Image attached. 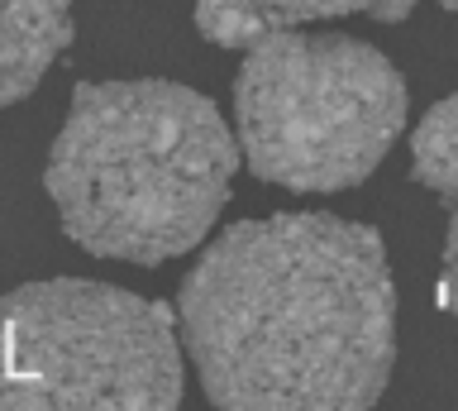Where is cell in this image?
<instances>
[{
    "instance_id": "obj_1",
    "label": "cell",
    "mask_w": 458,
    "mask_h": 411,
    "mask_svg": "<svg viewBox=\"0 0 458 411\" xmlns=\"http://www.w3.org/2000/svg\"><path fill=\"white\" fill-rule=\"evenodd\" d=\"M177 321L200 388L229 411H363L392 382L386 244L344 216L229 225L182 278Z\"/></svg>"
},
{
    "instance_id": "obj_2",
    "label": "cell",
    "mask_w": 458,
    "mask_h": 411,
    "mask_svg": "<svg viewBox=\"0 0 458 411\" xmlns=\"http://www.w3.org/2000/svg\"><path fill=\"white\" fill-rule=\"evenodd\" d=\"M234 173L239 139L210 96L182 81H81L43 187L77 249L157 268L210 235Z\"/></svg>"
},
{
    "instance_id": "obj_3",
    "label": "cell",
    "mask_w": 458,
    "mask_h": 411,
    "mask_svg": "<svg viewBox=\"0 0 458 411\" xmlns=\"http://www.w3.org/2000/svg\"><path fill=\"white\" fill-rule=\"evenodd\" d=\"M406 130V81L349 34L272 30L234 81V139L253 177L286 192H349Z\"/></svg>"
},
{
    "instance_id": "obj_4",
    "label": "cell",
    "mask_w": 458,
    "mask_h": 411,
    "mask_svg": "<svg viewBox=\"0 0 458 411\" xmlns=\"http://www.w3.org/2000/svg\"><path fill=\"white\" fill-rule=\"evenodd\" d=\"M182 402L177 316L163 302L86 278H48L0 296V407Z\"/></svg>"
},
{
    "instance_id": "obj_5",
    "label": "cell",
    "mask_w": 458,
    "mask_h": 411,
    "mask_svg": "<svg viewBox=\"0 0 458 411\" xmlns=\"http://www.w3.org/2000/svg\"><path fill=\"white\" fill-rule=\"evenodd\" d=\"M411 10L415 0H196V30L215 48H249L272 30H296V24L344 15L401 24Z\"/></svg>"
},
{
    "instance_id": "obj_6",
    "label": "cell",
    "mask_w": 458,
    "mask_h": 411,
    "mask_svg": "<svg viewBox=\"0 0 458 411\" xmlns=\"http://www.w3.org/2000/svg\"><path fill=\"white\" fill-rule=\"evenodd\" d=\"M72 44V0H0V110L20 106Z\"/></svg>"
},
{
    "instance_id": "obj_7",
    "label": "cell",
    "mask_w": 458,
    "mask_h": 411,
    "mask_svg": "<svg viewBox=\"0 0 458 411\" xmlns=\"http://www.w3.org/2000/svg\"><path fill=\"white\" fill-rule=\"evenodd\" d=\"M411 177L444 201H458V91L429 106L411 134Z\"/></svg>"
},
{
    "instance_id": "obj_8",
    "label": "cell",
    "mask_w": 458,
    "mask_h": 411,
    "mask_svg": "<svg viewBox=\"0 0 458 411\" xmlns=\"http://www.w3.org/2000/svg\"><path fill=\"white\" fill-rule=\"evenodd\" d=\"M439 306L458 321V201L449 216V235H444V268H439Z\"/></svg>"
},
{
    "instance_id": "obj_9",
    "label": "cell",
    "mask_w": 458,
    "mask_h": 411,
    "mask_svg": "<svg viewBox=\"0 0 458 411\" xmlns=\"http://www.w3.org/2000/svg\"><path fill=\"white\" fill-rule=\"evenodd\" d=\"M439 5H444V10H449V15H458V0H439Z\"/></svg>"
}]
</instances>
